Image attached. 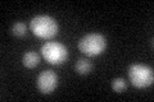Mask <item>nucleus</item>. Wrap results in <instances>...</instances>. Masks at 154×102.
Wrapping results in <instances>:
<instances>
[{
	"label": "nucleus",
	"instance_id": "nucleus-1",
	"mask_svg": "<svg viewBox=\"0 0 154 102\" xmlns=\"http://www.w3.org/2000/svg\"><path fill=\"white\" fill-rule=\"evenodd\" d=\"M30 28L33 35L40 38H44V40L53 38L58 33L57 21L49 16H44V14L32 18L30 22Z\"/></svg>",
	"mask_w": 154,
	"mask_h": 102
},
{
	"label": "nucleus",
	"instance_id": "nucleus-2",
	"mask_svg": "<svg viewBox=\"0 0 154 102\" xmlns=\"http://www.w3.org/2000/svg\"><path fill=\"white\" fill-rule=\"evenodd\" d=\"M128 79L131 84L136 88H146L150 87L154 82L153 69L144 64H132L128 66L127 70Z\"/></svg>",
	"mask_w": 154,
	"mask_h": 102
},
{
	"label": "nucleus",
	"instance_id": "nucleus-3",
	"mask_svg": "<svg viewBox=\"0 0 154 102\" xmlns=\"http://www.w3.org/2000/svg\"><path fill=\"white\" fill-rule=\"evenodd\" d=\"M107 47V40L100 33H89L79 41V50L88 56H98Z\"/></svg>",
	"mask_w": 154,
	"mask_h": 102
},
{
	"label": "nucleus",
	"instance_id": "nucleus-4",
	"mask_svg": "<svg viewBox=\"0 0 154 102\" xmlns=\"http://www.w3.org/2000/svg\"><path fill=\"white\" fill-rule=\"evenodd\" d=\"M41 55L42 57L51 65H60L68 57V50L60 42L49 41L41 46Z\"/></svg>",
	"mask_w": 154,
	"mask_h": 102
},
{
	"label": "nucleus",
	"instance_id": "nucleus-5",
	"mask_svg": "<svg viewBox=\"0 0 154 102\" xmlns=\"http://www.w3.org/2000/svg\"><path fill=\"white\" fill-rule=\"evenodd\" d=\"M37 88L41 93L44 95H50L53 91L57 88L58 86V75L55 71H53L50 69L44 70L38 74L36 79Z\"/></svg>",
	"mask_w": 154,
	"mask_h": 102
},
{
	"label": "nucleus",
	"instance_id": "nucleus-6",
	"mask_svg": "<svg viewBox=\"0 0 154 102\" xmlns=\"http://www.w3.org/2000/svg\"><path fill=\"white\" fill-rule=\"evenodd\" d=\"M22 63L26 68L32 69V68L38 65V63H40V56H38V54H36L35 51H27L22 57Z\"/></svg>",
	"mask_w": 154,
	"mask_h": 102
},
{
	"label": "nucleus",
	"instance_id": "nucleus-7",
	"mask_svg": "<svg viewBox=\"0 0 154 102\" xmlns=\"http://www.w3.org/2000/svg\"><path fill=\"white\" fill-rule=\"evenodd\" d=\"M75 69L76 71L81 75H85V74H89L90 70H91V63L88 59H80L79 61L76 63L75 65Z\"/></svg>",
	"mask_w": 154,
	"mask_h": 102
},
{
	"label": "nucleus",
	"instance_id": "nucleus-8",
	"mask_svg": "<svg viewBox=\"0 0 154 102\" xmlns=\"http://www.w3.org/2000/svg\"><path fill=\"white\" fill-rule=\"evenodd\" d=\"M12 32H13V35H14V36H17V37L25 36V35H26V32H27L26 24H25V23H22V22H17V23L13 26Z\"/></svg>",
	"mask_w": 154,
	"mask_h": 102
},
{
	"label": "nucleus",
	"instance_id": "nucleus-9",
	"mask_svg": "<svg viewBox=\"0 0 154 102\" xmlns=\"http://www.w3.org/2000/svg\"><path fill=\"white\" fill-rule=\"evenodd\" d=\"M126 87H127L126 86V82H125V79H122V78H116L112 82V88H113V91L118 92V93L123 92L125 89H126Z\"/></svg>",
	"mask_w": 154,
	"mask_h": 102
}]
</instances>
